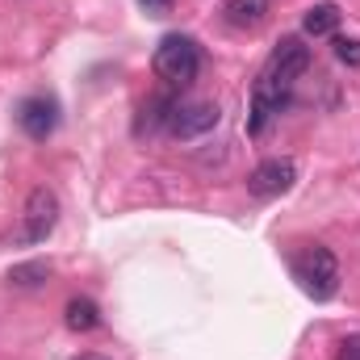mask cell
Masks as SVG:
<instances>
[{
    "mask_svg": "<svg viewBox=\"0 0 360 360\" xmlns=\"http://www.w3.org/2000/svg\"><path fill=\"white\" fill-rule=\"evenodd\" d=\"M302 30H306L310 38H327V34H335V30H340V8H335V4H314V8L302 17Z\"/></svg>",
    "mask_w": 360,
    "mask_h": 360,
    "instance_id": "12",
    "label": "cell"
},
{
    "mask_svg": "<svg viewBox=\"0 0 360 360\" xmlns=\"http://www.w3.org/2000/svg\"><path fill=\"white\" fill-rule=\"evenodd\" d=\"M297 281H302V289L314 297V302H331L335 293H340V264H335V256L327 252V248H310L297 264Z\"/></svg>",
    "mask_w": 360,
    "mask_h": 360,
    "instance_id": "2",
    "label": "cell"
},
{
    "mask_svg": "<svg viewBox=\"0 0 360 360\" xmlns=\"http://www.w3.org/2000/svg\"><path fill=\"white\" fill-rule=\"evenodd\" d=\"M155 76L168 84V89H184L197 80L201 72V46L188 38V34H168L160 46H155V59H151Z\"/></svg>",
    "mask_w": 360,
    "mask_h": 360,
    "instance_id": "1",
    "label": "cell"
},
{
    "mask_svg": "<svg viewBox=\"0 0 360 360\" xmlns=\"http://www.w3.org/2000/svg\"><path fill=\"white\" fill-rule=\"evenodd\" d=\"M293 180H297V164L285 160V155H272V160H264V164L252 168V176H248V193L260 197V201H269V197L289 193Z\"/></svg>",
    "mask_w": 360,
    "mask_h": 360,
    "instance_id": "5",
    "label": "cell"
},
{
    "mask_svg": "<svg viewBox=\"0 0 360 360\" xmlns=\"http://www.w3.org/2000/svg\"><path fill=\"white\" fill-rule=\"evenodd\" d=\"M340 360H360V335H348L340 344Z\"/></svg>",
    "mask_w": 360,
    "mask_h": 360,
    "instance_id": "15",
    "label": "cell"
},
{
    "mask_svg": "<svg viewBox=\"0 0 360 360\" xmlns=\"http://www.w3.org/2000/svg\"><path fill=\"white\" fill-rule=\"evenodd\" d=\"M226 21L231 25H239V30H252V25H260L264 17L272 13V0H226Z\"/></svg>",
    "mask_w": 360,
    "mask_h": 360,
    "instance_id": "10",
    "label": "cell"
},
{
    "mask_svg": "<svg viewBox=\"0 0 360 360\" xmlns=\"http://www.w3.org/2000/svg\"><path fill=\"white\" fill-rule=\"evenodd\" d=\"M25 222H21V235H17V243H42L51 231H55V222H59V197L46 188V184H38L30 197H25V214H21Z\"/></svg>",
    "mask_w": 360,
    "mask_h": 360,
    "instance_id": "3",
    "label": "cell"
},
{
    "mask_svg": "<svg viewBox=\"0 0 360 360\" xmlns=\"http://www.w3.org/2000/svg\"><path fill=\"white\" fill-rule=\"evenodd\" d=\"M310 68V46L302 38H281L272 46V59H269V76H276L281 84H293L297 76H306Z\"/></svg>",
    "mask_w": 360,
    "mask_h": 360,
    "instance_id": "8",
    "label": "cell"
},
{
    "mask_svg": "<svg viewBox=\"0 0 360 360\" xmlns=\"http://www.w3.org/2000/svg\"><path fill=\"white\" fill-rule=\"evenodd\" d=\"M76 360H105V356H76Z\"/></svg>",
    "mask_w": 360,
    "mask_h": 360,
    "instance_id": "17",
    "label": "cell"
},
{
    "mask_svg": "<svg viewBox=\"0 0 360 360\" xmlns=\"http://www.w3.org/2000/svg\"><path fill=\"white\" fill-rule=\"evenodd\" d=\"M218 122H222V109H218L214 101H193V105H176L168 130H172L176 139H201V134H210Z\"/></svg>",
    "mask_w": 360,
    "mask_h": 360,
    "instance_id": "7",
    "label": "cell"
},
{
    "mask_svg": "<svg viewBox=\"0 0 360 360\" xmlns=\"http://www.w3.org/2000/svg\"><path fill=\"white\" fill-rule=\"evenodd\" d=\"M335 59L348 63V68H360V38H340L335 42Z\"/></svg>",
    "mask_w": 360,
    "mask_h": 360,
    "instance_id": "14",
    "label": "cell"
},
{
    "mask_svg": "<svg viewBox=\"0 0 360 360\" xmlns=\"http://www.w3.org/2000/svg\"><path fill=\"white\" fill-rule=\"evenodd\" d=\"M289 105V84H281L276 76H260L256 84H252V113H248V134L252 139H260L264 130H269V122Z\"/></svg>",
    "mask_w": 360,
    "mask_h": 360,
    "instance_id": "4",
    "label": "cell"
},
{
    "mask_svg": "<svg viewBox=\"0 0 360 360\" xmlns=\"http://www.w3.org/2000/svg\"><path fill=\"white\" fill-rule=\"evenodd\" d=\"M172 113H176V96H172V92H164V96H151V101L143 105V117H139L134 134L143 139V134H155V130L172 126Z\"/></svg>",
    "mask_w": 360,
    "mask_h": 360,
    "instance_id": "9",
    "label": "cell"
},
{
    "mask_svg": "<svg viewBox=\"0 0 360 360\" xmlns=\"http://www.w3.org/2000/svg\"><path fill=\"white\" fill-rule=\"evenodd\" d=\"M17 126L34 139V143H46L59 126V105L51 96H25L17 105Z\"/></svg>",
    "mask_w": 360,
    "mask_h": 360,
    "instance_id": "6",
    "label": "cell"
},
{
    "mask_svg": "<svg viewBox=\"0 0 360 360\" xmlns=\"http://www.w3.org/2000/svg\"><path fill=\"white\" fill-rule=\"evenodd\" d=\"M46 276H51V264L30 260V264H13V269H8V285H17V289H38Z\"/></svg>",
    "mask_w": 360,
    "mask_h": 360,
    "instance_id": "13",
    "label": "cell"
},
{
    "mask_svg": "<svg viewBox=\"0 0 360 360\" xmlns=\"http://www.w3.org/2000/svg\"><path fill=\"white\" fill-rule=\"evenodd\" d=\"M63 319H68L72 331H96V327H101V306H96L92 297H72V302L63 306Z\"/></svg>",
    "mask_w": 360,
    "mask_h": 360,
    "instance_id": "11",
    "label": "cell"
},
{
    "mask_svg": "<svg viewBox=\"0 0 360 360\" xmlns=\"http://www.w3.org/2000/svg\"><path fill=\"white\" fill-rule=\"evenodd\" d=\"M143 4H147V8H160V13H164V8H168L172 0H143Z\"/></svg>",
    "mask_w": 360,
    "mask_h": 360,
    "instance_id": "16",
    "label": "cell"
}]
</instances>
